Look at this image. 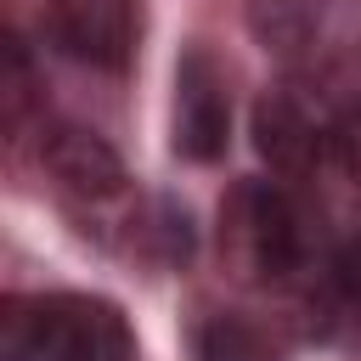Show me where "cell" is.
<instances>
[{
	"instance_id": "1",
	"label": "cell",
	"mask_w": 361,
	"mask_h": 361,
	"mask_svg": "<svg viewBox=\"0 0 361 361\" xmlns=\"http://www.w3.org/2000/svg\"><path fill=\"white\" fill-rule=\"evenodd\" d=\"M220 248L248 282L305 288L333 243L322 237V214L288 180H243L220 209Z\"/></svg>"
},
{
	"instance_id": "2",
	"label": "cell",
	"mask_w": 361,
	"mask_h": 361,
	"mask_svg": "<svg viewBox=\"0 0 361 361\" xmlns=\"http://www.w3.org/2000/svg\"><path fill=\"white\" fill-rule=\"evenodd\" d=\"M0 361H135V338L124 310L96 293L6 299Z\"/></svg>"
},
{
	"instance_id": "3",
	"label": "cell",
	"mask_w": 361,
	"mask_h": 361,
	"mask_svg": "<svg viewBox=\"0 0 361 361\" xmlns=\"http://www.w3.org/2000/svg\"><path fill=\"white\" fill-rule=\"evenodd\" d=\"M248 34L299 79H316L361 56V6L355 0H248Z\"/></svg>"
},
{
	"instance_id": "4",
	"label": "cell",
	"mask_w": 361,
	"mask_h": 361,
	"mask_svg": "<svg viewBox=\"0 0 361 361\" xmlns=\"http://www.w3.org/2000/svg\"><path fill=\"white\" fill-rule=\"evenodd\" d=\"M333 118L327 102L316 96L310 79H282L254 102V152L276 169V175H310L327 169V141H333Z\"/></svg>"
},
{
	"instance_id": "5",
	"label": "cell",
	"mask_w": 361,
	"mask_h": 361,
	"mask_svg": "<svg viewBox=\"0 0 361 361\" xmlns=\"http://www.w3.org/2000/svg\"><path fill=\"white\" fill-rule=\"evenodd\" d=\"M51 45L90 73H124L141 34L135 0H51Z\"/></svg>"
},
{
	"instance_id": "6",
	"label": "cell",
	"mask_w": 361,
	"mask_h": 361,
	"mask_svg": "<svg viewBox=\"0 0 361 361\" xmlns=\"http://www.w3.org/2000/svg\"><path fill=\"white\" fill-rule=\"evenodd\" d=\"M231 135V96L226 73L209 51H186L175 68V152L192 164H214Z\"/></svg>"
},
{
	"instance_id": "7",
	"label": "cell",
	"mask_w": 361,
	"mask_h": 361,
	"mask_svg": "<svg viewBox=\"0 0 361 361\" xmlns=\"http://www.w3.org/2000/svg\"><path fill=\"white\" fill-rule=\"evenodd\" d=\"M39 164L79 203H113V197H124V180H130L124 158L85 124H45L39 130Z\"/></svg>"
},
{
	"instance_id": "8",
	"label": "cell",
	"mask_w": 361,
	"mask_h": 361,
	"mask_svg": "<svg viewBox=\"0 0 361 361\" xmlns=\"http://www.w3.org/2000/svg\"><path fill=\"white\" fill-rule=\"evenodd\" d=\"M305 310L316 333H361V220L333 237L322 271L305 282Z\"/></svg>"
},
{
	"instance_id": "9",
	"label": "cell",
	"mask_w": 361,
	"mask_h": 361,
	"mask_svg": "<svg viewBox=\"0 0 361 361\" xmlns=\"http://www.w3.org/2000/svg\"><path fill=\"white\" fill-rule=\"evenodd\" d=\"M197 361H282V344L248 316H209L197 327Z\"/></svg>"
},
{
	"instance_id": "10",
	"label": "cell",
	"mask_w": 361,
	"mask_h": 361,
	"mask_svg": "<svg viewBox=\"0 0 361 361\" xmlns=\"http://www.w3.org/2000/svg\"><path fill=\"white\" fill-rule=\"evenodd\" d=\"M327 169L344 180V192L361 203V102L344 107L333 118V141H327Z\"/></svg>"
}]
</instances>
